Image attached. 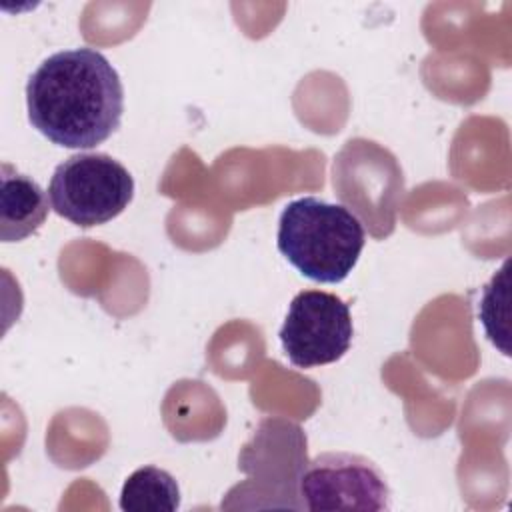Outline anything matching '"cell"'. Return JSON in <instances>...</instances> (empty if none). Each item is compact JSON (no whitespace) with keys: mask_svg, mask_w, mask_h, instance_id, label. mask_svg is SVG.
I'll return each instance as SVG.
<instances>
[{"mask_svg":"<svg viewBox=\"0 0 512 512\" xmlns=\"http://www.w3.org/2000/svg\"><path fill=\"white\" fill-rule=\"evenodd\" d=\"M354 326L348 304L322 290L298 292L280 328L286 358L298 368H314L340 360L352 344Z\"/></svg>","mask_w":512,"mask_h":512,"instance_id":"obj_6","label":"cell"},{"mask_svg":"<svg viewBox=\"0 0 512 512\" xmlns=\"http://www.w3.org/2000/svg\"><path fill=\"white\" fill-rule=\"evenodd\" d=\"M30 124L64 148H94L120 126L124 88L110 60L94 48L60 50L26 84Z\"/></svg>","mask_w":512,"mask_h":512,"instance_id":"obj_1","label":"cell"},{"mask_svg":"<svg viewBox=\"0 0 512 512\" xmlns=\"http://www.w3.org/2000/svg\"><path fill=\"white\" fill-rule=\"evenodd\" d=\"M298 494L302 508L318 510H388L390 488L382 470L366 456L324 452L306 462Z\"/></svg>","mask_w":512,"mask_h":512,"instance_id":"obj_5","label":"cell"},{"mask_svg":"<svg viewBox=\"0 0 512 512\" xmlns=\"http://www.w3.org/2000/svg\"><path fill=\"white\" fill-rule=\"evenodd\" d=\"M124 512H174L180 508L178 482L158 466L134 470L120 492Z\"/></svg>","mask_w":512,"mask_h":512,"instance_id":"obj_8","label":"cell"},{"mask_svg":"<svg viewBox=\"0 0 512 512\" xmlns=\"http://www.w3.org/2000/svg\"><path fill=\"white\" fill-rule=\"evenodd\" d=\"M276 242L280 254L302 276L336 284L356 266L366 244V232L350 208L304 196L284 206Z\"/></svg>","mask_w":512,"mask_h":512,"instance_id":"obj_2","label":"cell"},{"mask_svg":"<svg viewBox=\"0 0 512 512\" xmlns=\"http://www.w3.org/2000/svg\"><path fill=\"white\" fill-rule=\"evenodd\" d=\"M48 198L58 216L80 228H92L124 212L134 198V178L110 154H74L56 166Z\"/></svg>","mask_w":512,"mask_h":512,"instance_id":"obj_3","label":"cell"},{"mask_svg":"<svg viewBox=\"0 0 512 512\" xmlns=\"http://www.w3.org/2000/svg\"><path fill=\"white\" fill-rule=\"evenodd\" d=\"M48 216V196L36 180L12 164L0 166V238L20 242L34 234Z\"/></svg>","mask_w":512,"mask_h":512,"instance_id":"obj_7","label":"cell"},{"mask_svg":"<svg viewBox=\"0 0 512 512\" xmlns=\"http://www.w3.org/2000/svg\"><path fill=\"white\" fill-rule=\"evenodd\" d=\"M306 462L302 428L284 418H266L238 456V470L250 478L230 492L266 496L272 508H302L296 498L300 496L298 482Z\"/></svg>","mask_w":512,"mask_h":512,"instance_id":"obj_4","label":"cell"}]
</instances>
